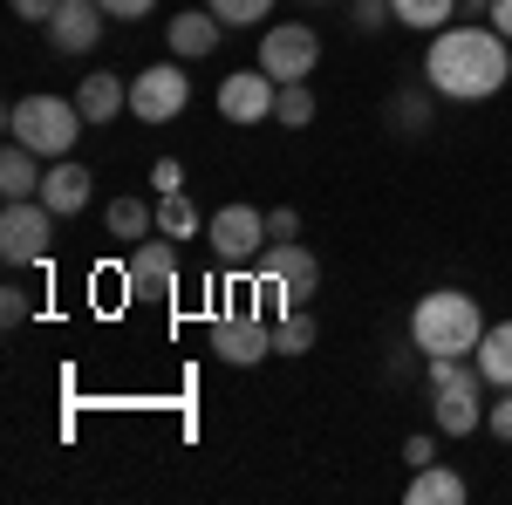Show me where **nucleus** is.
I'll return each mask as SVG.
<instances>
[{
    "label": "nucleus",
    "mask_w": 512,
    "mask_h": 505,
    "mask_svg": "<svg viewBox=\"0 0 512 505\" xmlns=\"http://www.w3.org/2000/svg\"><path fill=\"white\" fill-rule=\"evenodd\" d=\"M424 82L451 103H485L512 82V41L485 21H451L424 48Z\"/></svg>",
    "instance_id": "1"
},
{
    "label": "nucleus",
    "mask_w": 512,
    "mask_h": 505,
    "mask_svg": "<svg viewBox=\"0 0 512 505\" xmlns=\"http://www.w3.org/2000/svg\"><path fill=\"white\" fill-rule=\"evenodd\" d=\"M485 314H478L472 294H458V287H437V294H424L417 301V314H410V342L424 355H478V342H485Z\"/></svg>",
    "instance_id": "2"
},
{
    "label": "nucleus",
    "mask_w": 512,
    "mask_h": 505,
    "mask_svg": "<svg viewBox=\"0 0 512 505\" xmlns=\"http://www.w3.org/2000/svg\"><path fill=\"white\" fill-rule=\"evenodd\" d=\"M7 137L14 144H28L35 157H69L76 151V137H82V110H76V96H21L14 110H7Z\"/></svg>",
    "instance_id": "3"
},
{
    "label": "nucleus",
    "mask_w": 512,
    "mask_h": 505,
    "mask_svg": "<svg viewBox=\"0 0 512 505\" xmlns=\"http://www.w3.org/2000/svg\"><path fill=\"white\" fill-rule=\"evenodd\" d=\"M48 239H55L48 198H7V212H0V260L7 267H35L48 253Z\"/></svg>",
    "instance_id": "4"
},
{
    "label": "nucleus",
    "mask_w": 512,
    "mask_h": 505,
    "mask_svg": "<svg viewBox=\"0 0 512 505\" xmlns=\"http://www.w3.org/2000/svg\"><path fill=\"white\" fill-rule=\"evenodd\" d=\"M260 69L274 82H308L321 69V35L308 21H274V28L260 35Z\"/></svg>",
    "instance_id": "5"
},
{
    "label": "nucleus",
    "mask_w": 512,
    "mask_h": 505,
    "mask_svg": "<svg viewBox=\"0 0 512 505\" xmlns=\"http://www.w3.org/2000/svg\"><path fill=\"white\" fill-rule=\"evenodd\" d=\"M205 239H212V260H226V267H253L267 246V212L260 205H219L212 219H205Z\"/></svg>",
    "instance_id": "6"
},
{
    "label": "nucleus",
    "mask_w": 512,
    "mask_h": 505,
    "mask_svg": "<svg viewBox=\"0 0 512 505\" xmlns=\"http://www.w3.org/2000/svg\"><path fill=\"white\" fill-rule=\"evenodd\" d=\"M260 273H267L280 294H287V308H315V294H321V260L301 246V239H267Z\"/></svg>",
    "instance_id": "7"
},
{
    "label": "nucleus",
    "mask_w": 512,
    "mask_h": 505,
    "mask_svg": "<svg viewBox=\"0 0 512 505\" xmlns=\"http://www.w3.org/2000/svg\"><path fill=\"white\" fill-rule=\"evenodd\" d=\"M185 103H192V82L178 62H151L144 76H130V117L137 123H171L185 117Z\"/></svg>",
    "instance_id": "8"
},
{
    "label": "nucleus",
    "mask_w": 512,
    "mask_h": 505,
    "mask_svg": "<svg viewBox=\"0 0 512 505\" xmlns=\"http://www.w3.org/2000/svg\"><path fill=\"white\" fill-rule=\"evenodd\" d=\"M212 355H219V362H233V369L267 362V355H274V321H267L260 308L219 314V321H212Z\"/></svg>",
    "instance_id": "9"
},
{
    "label": "nucleus",
    "mask_w": 512,
    "mask_h": 505,
    "mask_svg": "<svg viewBox=\"0 0 512 505\" xmlns=\"http://www.w3.org/2000/svg\"><path fill=\"white\" fill-rule=\"evenodd\" d=\"M485 376L478 369H465V376H451V383H437L431 389V417H437V430L444 437H472L478 424H485Z\"/></svg>",
    "instance_id": "10"
},
{
    "label": "nucleus",
    "mask_w": 512,
    "mask_h": 505,
    "mask_svg": "<svg viewBox=\"0 0 512 505\" xmlns=\"http://www.w3.org/2000/svg\"><path fill=\"white\" fill-rule=\"evenodd\" d=\"M274 103H280V82L267 69H239V76L219 82V117L226 123H274Z\"/></svg>",
    "instance_id": "11"
},
{
    "label": "nucleus",
    "mask_w": 512,
    "mask_h": 505,
    "mask_svg": "<svg viewBox=\"0 0 512 505\" xmlns=\"http://www.w3.org/2000/svg\"><path fill=\"white\" fill-rule=\"evenodd\" d=\"M123 280H130V294H171V287H178V239H171V233L137 239Z\"/></svg>",
    "instance_id": "12"
},
{
    "label": "nucleus",
    "mask_w": 512,
    "mask_h": 505,
    "mask_svg": "<svg viewBox=\"0 0 512 505\" xmlns=\"http://www.w3.org/2000/svg\"><path fill=\"white\" fill-rule=\"evenodd\" d=\"M103 0H62L55 7V21H48V41H55V55H89L96 41H103Z\"/></svg>",
    "instance_id": "13"
},
{
    "label": "nucleus",
    "mask_w": 512,
    "mask_h": 505,
    "mask_svg": "<svg viewBox=\"0 0 512 505\" xmlns=\"http://www.w3.org/2000/svg\"><path fill=\"white\" fill-rule=\"evenodd\" d=\"M89 185H96V178H89V164L55 157V164H48V178H41V198H48V212H55V219H69V212L89 205Z\"/></svg>",
    "instance_id": "14"
},
{
    "label": "nucleus",
    "mask_w": 512,
    "mask_h": 505,
    "mask_svg": "<svg viewBox=\"0 0 512 505\" xmlns=\"http://www.w3.org/2000/svg\"><path fill=\"white\" fill-rule=\"evenodd\" d=\"M164 35H171V55H178V62H205V55L219 48V35H226V21H219L212 7H192V14H178Z\"/></svg>",
    "instance_id": "15"
},
{
    "label": "nucleus",
    "mask_w": 512,
    "mask_h": 505,
    "mask_svg": "<svg viewBox=\"0 0 512 505\" xmlns=\"http://www.w3.org/2000/svg\"><path fill=\"white\" fill-rule=\"evenodd\" d=\"M465 492H472V485L444 465V458L417 465V471H410V485H403V499H410V505H465Z\"/></svg>",
    "instance_id": "16"
},
{
    "label": "nucleus",
    "mask_w": 512,
    "mask_h": 505,
    "mask_svg": "<svg viewBox=\"0 0 512 505\" xmlns=\"http://www.w3.org/2000/svg\"><path fill=\"white\" fill-rule=\"evenodd\" d=\"M76 110H82V123H110L117 110H130V82L123 76H82V89H76Z\"/></svg>",
    "instance_id": "17"
},
{
    "label": "nucleus",
    "mask_w": 512,
    "mask_h": 505,
    "mask_svg": "<svg viewBox=\"0 0 512 505\" xmlns=\"http://www.w3.org/2000/svg\"><path fill=\"white\" fill-rule=\"evenodd\" d=\"M41 178H48L41 157L28 151V144L7 137V151H0V192H7V198H41Z\"/></svg>",
    "instance_id": "18"
},
{
    "label": "nucleus",
    "mask_w": 512,
    "mask_h": 505,
    "mask_svg": "<svg viewBox=\"0 0 512 505\" xmlns=\"http://www.w3.org/2000/svg\"><path fill=\"white\" fill-rule=\"evenodd\" d=\"M478 376L485 389H512V321H492L478 342Z\"/></svg>",
    "instance_id": "19"
},
{
    "label": "nucleus",
    "mask_w": 512,
    "mask_h": 505,
    "mask_svg": "<svg viewBox=\"0 0 512 505\" xmlns=\"http://www.w3.org/2000/svg\"><path fill=\"white\" fill-rule=\"evenodd\" d=\"M103 226H110V239H151L158 233V205H144V198H110V212H103Z\"/></svg>",
    "instance_id": "20"
},
{
    "label": "nucleus",
    "mask_w": 512,
    "mask_h": 505,
    "mask_svg": "<svg viewBox=\"0 0 512 505\" xmlns=\"http://www.w3.org/2000/svg\"><path fill=\"white\" fill-rule=\"evenodd\" d=\"M390 14L403 28H417V35H437V28L458 21V0H390Z\"/></svg>",
    "instance_id": "21"
},
{
    "label": "nucleus",
    "mask_w": 512,
    "mask_h": 505,
    "mask_svg": "<svg viewBox=\"0 0 512 505\" xmlns=\"http://www.w3.org/2000/svg\"><path fill=\"white\" fill-rule=\"evenodd\" d=\"M315 349V314L308 308H287L274 321V355H308Z\"/></svg>",
    "instance_id": "22"
},
{
    "label": "nucleus",
    "mask_w": 512,
    "mask_h": 505,
    "mask_svg": "<svg viewBox=\"0 0 512 505\" xmlns=\"http://www.w3.org/2000/svg\"><path fill=\"white\" fill-rule=\"evenodd\" d=\"M158 233H171V239L198 233V205L185 192H158Z\"/></svg>",
    "instance_id": "23"
},
{
    "label": "nucleus",
    "mask_w": 512,
    "mask_h": 505,
    "mask_svg": "<svg viewBox=\"0 0 512 505\" xmlns=\"http://www.w3.org/2000/svg\"><path fill=\"white\" fill-rule=\"evenodd\" d=\"M274 123H287V130H301V123H315V89H308V82H280Z\"/></svg>",
    "instance_id": "24"
},
{
    "label": "nucleus",
    "mask_w": 512,
    "mask_h": 505,
    "mask_svg": "<svg viewBox=\"0 0 512 505\" xmlns=\"http://www.w3.org/2000/svg\"><path fill=\"white\" fill-rule=\"evenodd\" d=\"M205 7H212L226 28H260V21L274 14V0H205Z\"/></svg>",
    "instance_id": "25"
},
{
    "label": "nucleus",
    "mask_w": 512,
    "mask_h": 505,
    "mask_svg": "<svg viewBox=\"0 0 512 505\" xmlns=\"http://www.w3.org/2000/svg\"><path fill=\"white\" fill-rule=\"evenodd\" d=\"M396 130H403V137H417V130H431V103H424L417 89H410V96H396Z\"/></svg>",
    "instance_id": "26"
},
{
    "label": "nucleus",
    "mask_w": 512,
    "mask_h": 505,
    "mask_svg": "<svg viewBox=\"0 0 512 505\" xmlns=\"http://www.w3.org/2000/svg\"><path fill=\"white\" fill-rule=\"evenodd\" d=\"M349 21H355V35H376V28H390L396 14H390V0H355Z\"/></svg>",
    "instance_id": "27"
},
{
    "label": "nucleus",
    "mask_w": 512,
    "mask_h": 505,
    "mask_svg": "<svg viewBox=\"0 0 512 505\" xmlns=\"http://www.w3.org/2000/svg\"><path fill=\"white\" fill-rule=\"evenodd\" d=\"M485 430H492L499 444H512V389H499V403L485 410Z\"/></svg>",
    "instance_id": "28"
},
{
    "label": "nucleus",
    "mask_w": 512,
    "mask_h": 505,
    "mask_svg": "<svg viewBox=\"0 0 512 505\" xmlns=\"http://www.w3.org/2000/svg\"><path fill=\"white\" fill-rule=\"evenodd\" d=\"M267 239H301V212L294 205H274L267 212Z\"/></svg>",
    "instance_id": "29"
},
{
    "label": "nucleus",
    "mask_w": 512,
    "mask_h": 505,
    "mask_svg": "<svg viewBox=\"0 0 512 505\" xmlns=\"http://www.w3.org/2000/svg\"><path fill=\"white\" fill-rule=\"evenodd\" d=\"M0 321H7V328L28 321V294H21V287H0Z\"/></svg>",
    "instance_id": "30"
},
{
    "label": "nucleus",
    "mask_w": 512,
    "mask_h": 505,
    "mask_svg": "<svg viewBox=\"0 0 512 505\" xmlns=\"http://www.w3.org/2000/svg\"><path fill=\"white\" fill-rule=\"evenodd\" d=\"M151 185H158V192H185V164H178V157H158Z\"/></svg>",
    "instance_id": "31"
},
{
    "label": "nucleus",
    "mask_w": 512,
    "mask_h": 505,
    "mask_svg": "<svg viewBox=\"0 0 512 505\" xmlns=\"http://www.w3.org/2000/svg\"><path fill=\"white\" fill-rule=\"evenodd\" d=\"M151 7H158V0H103V14H110V21H144Z\"/></svg>",
    "instance_id": "32"
},
{
    "label": "nucleus",
    "mask_w": 512,
    "mask_h": 505,
    "mask_svg": "<svg viewBox=\"0 0 512 505\" xmlns=\"http://www.w3.org/2000/svg\"><path fill=\"white\" fill-rule=\"evenodd\" d=\"M55 7H62V0H14V14H21V21H35V28L55 21Z\"/></svg>",
    "instance_id": "33"
},
{
    "label": "nucleus",
    "mask_w": 512,
    "mask_h": 505,
    "mask_svg": "<svg viewBox=\"0 0 512 505\" xmlns=\"http://www.w3.org/2000/svg\"><path fill=\"white\" fill-rule=\"evenodd\" d=\"M403 458H410V471H417V465H431V458H437V444H431V437H410Z\"/></svg>",
    "instance_id": "34"
},
{
    "label": "nucleus",
    "mask_w": 512,
    "mask_h": 505,
    "mask_svg": "<svg viewBox=\"0 0 512 505\" xmlns=\"http://www.w3.org/2000/svg\"><path fill=\"white\" fill-rule=\"evenodd\" d=\"M492 28L512 41V0H492Z\"/></svg>",
    "instance_id": "35"
},
{
    "label": "nucleus",
    "mask_w": 512,
    "mask_h": 505,
    "mask_svg": "<svg viewBox=\"0 0 512 505\" xmlns=\"http://www.w3.org/2000/svg\"><path fill=\"white\" fill-rule=\"evenodd\" d=\"M458 14L465 21H492V0H458Z\"/></svg>",
    "instance_id": "36"
},
{
    "label": "nucleus",
    "mask_w": 512,
    "mask_h": 505,
    "mask_svg": "<svg viewBox=\"0 0 512 505\" xmlns=\"http://www.w3.org/2000/svg\"><path fill=\"white\" fill-rule=\"evenodd\" d=\"M308 7H321V0H308Z\"/></svg>",
    "instance_id": "37"
}]
</instances>
